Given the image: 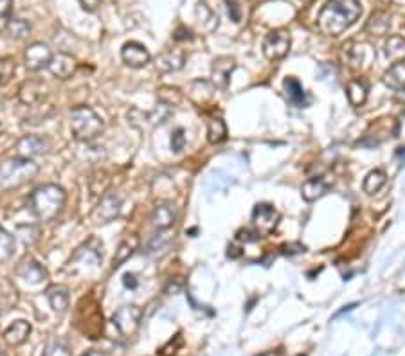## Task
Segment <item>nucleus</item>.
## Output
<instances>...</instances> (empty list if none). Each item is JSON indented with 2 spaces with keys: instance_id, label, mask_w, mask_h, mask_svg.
<instances>
[{
  "instance_id": "nucleus-6",
  "label": "nucleus",
  "mask_w": 405,
  "mask_h": 356,
  "mask_svg": "<svg viewBox=\"0 0 405 356\" xmlns=\"http://www.w3.org/2000/svg\"><path fill=\"white\" fill-rule=\"evenodd\" d=\"M252 221H254L256 232L260 236H269L279 223L278 209L270 203H258L252 211Z\"/></svg>"
},
{
  "instance_id": "nucleus-45",
  "label": "nucleus",
  "mask_w": 405,
  "mask_h": 356,
  "mask_svg": "<svg viewBox=\"0 0 405 356\" xmlns=\"http://www.w3.org/2000/svg\"><path fill=\"white\" fill-rule=\"evenodd\" d=\"M2 130H4V128H2V123H0V133H2Z\"/></svg>"
},
{
  "instance_id": "nucleus-31",
  "label": "nucleus",
  "mask_w": 405,
  "mask_h": 356,
  "mask_svg": "<svg viewBox=\"0 0 405 356\" xmlns=\"http://www.w3.org/2000/svg\"><path fill=\"white\" fill-rule=\"evenodd\" d=\"M15 72H17V65L11 58H4L0 60V87L8 85L13 79Z\"/></svg>"
},
{
  "instance_id": "nucleus-22",
  "label": "nucleus",
  "mask_w": 405,
  "mask_h": 356,
  "mask_svg": "<svg viewBox=\"0 0 405 356\" xmlns=\"http://www.w3.org/2000/svg\"><path fill=\"white\" fill-rule=\"evenodd\" d=\"M367 92L370 88L365 85L364 79H352L346 87V96H348V101L352 106H362L367 101Z\"/></svg>"
},
{
  "instance_id": "nucleus-12",
  "label": "nucleus",
  "mask_w": 405,
  "mask_h": 356,
  "mask_svg": "<svg viewBox=\"0 0 405 356\" xmlns=\"http://www.w3.org/2000/svg\"><path fill=\"white\" fill-rule=\"evenodd\" d=\"M234 67H236V63H234L233 58L229 56L216 58L215 62H213V85H215V88L225 90V88L229 87L231 74H233Z\"/></svg>"
},
{
  "instance_id": "nucleus-16",
  "label": "nucleus",
  "mask_w": 405,
  "mask_h": 356,
  "mask_svg": "<svg viewBox=\"0 0 405 356\" xmlns=\"http://www.w3.org/2000/svg\"><path fill=\"white\" fill-rule=\"evenodd\" d=\"M17 273L20 277H22L24 281L27 282H33V285H38V282L45 281L47 279V272H45V269L42 266L40 263H36V261L33 260H26L24 261L20 266H18Z\"/></svg>"
},
{
  "instance_id": "nucleus-2",
  "label": "nucleus",
  "mask_w": 405,
  "mask_h": 356,
  "mask_svg": "<svg viewBox=\"0 0 405 356\" xmlns=\"http://www.w3.org/2000/svg\"><path fill=\"white\" fill-rule=\"evenodd\" d=\"M65 205V191L60 185L47 184L33 191L29 207L33 214L42 221H51Z\"/></svg>"
},
{
  "instance_id": "nucleus-9",
  "label": "nucleus",
  "mask_w": 405,
  "mask_h": 356,
  "mask_svg": "<svg viewBox=\"0 0 405 356\" xmlns=\"http://www.w3.org/2000/svg\"><path fill=\"white\" fill-rule=\"evenodd\" d=\"M51 144L45 137L40 135H26L22 137L20 141L17 142L15 150H17V155L20 158H33L38 157V155L47 153Z\"/></svg>"
},
{
  "instance_id": "nucleus-43",
  "label": "nucleus",
  "mask_w": 405,
  "mask_h": 356,
  "mask_svg": "<svg viewBox=\"0 0 405 356\" xmlns=\"http://www.w3.org/2000/svg\"><path fill=\"white\" fill-rule=\"evenodd\" d=\"M81 356H105L103 353H99V351H88V353H85V355H81Z\"/></svg>"
},
{
  "instance_id": "nucleus-40",
  "label": "nucleus",
  "mask_w": 405,
  "mask_h": 356,
  "mask_svg": "<svg viewBox=\"0 0 405 356\" xmlns=\"http://www.w3.org/2000/svg\"><path fill=\"white\" fill-rule=\"evenodd\" d=\"M80 2L87 11H96L99 4H101V0H80Z\"/></svg>"
},
{
  "instance_id": "nucleus-23",
  "label": "nucleus",
  "mask_w": 405,
  "mask_h": 356,
  "mask_svg": "<svg viewBox=\"0 0 405 356\" xmlns=\"http://www.w3.org/2000/svg\"><path fill=\"white\" fill-rule=\"evenodd\" d=\"M383 83L388 85L389 88L405 92V60L392 63L389 67V71L383 74Z\"/></svg>"
},
{
  "instance_id": "nucleus-11",
  "label": "nucleus",
  "mask_w": 405,
  "mask_h": 356,
  "mask_svg": "<svg viewBox=\"0 0 405 356\" xmlns=\"http://www.w3.org/2000/svg\"><path fill=\"white\" fill-rule=\"evenodd\" d=\"M101 257H103V243L99 241V239H96V237H90L87 243H83V245L76 251V254L72 255L71 263H76V261H81V263H87V264H92V266H97V264L101 263Z\"/></svg>"
},
{
  "instance_id": "nucleus-42",
  "label": "nucleus",
  "mask_w": 405,
  "mask_h": 356,
  "mask_svg": "<svg viewBox=\"0 0 405 356\" xmlns=\"http://www.w3.org/2000/svg\"><path fill=\"white\" fill-rule=\"evenodd\" d=\"M133 279H135V277L130 276V273H126V276H124V285H126L128 288H135L137 282L133 281Z\"/></svg>"
},
{
  "instance_id": "nucleus-38",
  "label": "nucleus",
  "mask_w": 405,
  "mask_h": 356,
  "mask_svg": "<svg viewBox=\"0 0 405 356\" xmlns=\"http://www.w3.org/2000/svg\"><path fill=\"white\" fill-rule=\"evenodd\" d=\"M9 24H11V33H13V36H17V38H22L24 35L27 33V29H29V26H27L24 20H15V22H11L9 20Z\"/></svg>"
},
{
  "instance_id": "nucleus-8",
  "label": "nucleus",
  "mask_w": 405,
  "mask_h": 356,
  "mask_svg": "<svg viewBox=\"0 0 405 356\" xmlns=\"http://www.w3.org/2000/svg\"><path fill=\"white\" fill-rule=\"evenodd\" d=\"M141 316H142L141 308H137V306L132 304V306H123V308L117 310L114 319H112V322H114L115 330L119 331L123 337H130V334L135 333L137 328H139Z\"/></svg>"
},
{
  "instance_id": "nucleus-4",
  "label": "nucleus",
  "mask_w": 405,
  "mask_h": 356,
  "mask_svg": "<svg viewBox=\"0 0 405 356\" xmlns=\"http://www.w3.org/2000/svg\"><path fill=\"white\" fill-rule=\"evenodd\" d=\"M103 119L88 106H76L71 112V130L78 141H92L103 132Z\"/></svg>"
},
{
  "instance_id": "nucleus-5",
  "label": "nucleus",
  "mask_w": 405,
  "mask_h": 356,
  "mask_svg": "<svg viewBox=\"0 0 405 356\" xmlns=\"http://www.w3.org/2000/svg\"><path fill=\"white\" fill-rule=\"evenodd\" d=\"M290 35L285 29H276L269 33L263 40V54L270 62H279L290 51Z\"/></svg>"
},
{
  "instance_id": "nucleus-18",
  "label": "nucleus",
  "mask_w": 405,
  "mask_h": 356,
  "mask_svg": "<svg viewBox=\"0 0 405 356\" xmlns=\"http://www.w3.org/2000/svg\"><path fill=\"white\" fill-rule=\"evenodd\" d=\"M47 300L51 304L53 312H56L58 315H62L69 308V288L62 285L51 286L47 290Z\"/></svg>"
},
{
  "instance_id": "nucleus-25",
  "label": "nucleus",
  "mask_w": 405,
  "mask_h": 356,
  "mask_svg": "<svg viewBox=\"0 0 405 356\" xmlns=\"http://www.w3.org/2000/svg\"><path fill=\"white\" fill-rule=\"evenodd\" d=\"M388 184V175L382 171V169H373V171L367 173V176L364 178V193L365 194H377L383 185Z\"/></svg>"
},
{
  "instance_id": "nucleus-20",
  "label": "nucleus",
  "mask_w": 405,
  "mask_h": 356,
  "mask_svg": "<svg viewBox=\"0 0 405 356\" xmlns=\"http://www.w3.org/2000/svg\"><path fill=\"white\" fill-rule=\"evenodd\" d=\"M326 191H328V184H326L324 178H308L301 185V196H303L304 202H317L319 198L324 196Z\"/></svg>"
},
{
  "instance_id": "nucleus-37",
  "label": "nucleus",
  "mask_w": 405,
  "mask_h": 356,
  "mask_svg": "<svg viewBox=\"0 0 405 356\" xmlns=\"http://www.w3.org/2000/svg\"><path fill=\"white\" fill-rule=\"evenodd\" d=\"M306 251V246L301 245V243H286V245L281 246V252L285 255H295V254H303Z\"/></svg>"
},
{
  "instance_id": "nucleus-19",
  "label": "nucleus",
  "mask_w": 405,
  "mask_h": 356,
  "mask_svg": "<svg viewBox=\"0 0 405 356\" xmlns=\"http://www.w3.org/2000/svg\"><path fill=\"white\" fill-rule=\"evenodd\" d=\"M31 333V324L27 321H15L13 324L9 325L8 330L4 331V340L9 346H20L27 340Z\"/></svg>"
},
{
  "instance_id": "nucleus-46",
  "label": "nucleus",
  "mask_w": 405,
  "mask_h": 356,
  "mask_svg": "<svg viewBox=\"0 0 405 356\" xmlns=\"http://www.w3.org/2000/svg\"><path fill=\"white\" fill-rule=\"evenodd\" d=\"M0 356H6V353H2V351H0Z\"/></svg>"
},
{
  "instance_id": "nucleus-3",
  "label": "nucleus",
  "mask_w": 405,
  "mask_h": 356,
  "mask_svg": "<svg viewBox=\"0 0 405 356\" xmlns=\"http://www.w3.org/2000/svg\"><path fill=\"white\" fill-rule=\"evenodd\" d=\"M38 173V164H35L31 158H8L0 164V185L4 187H17L31 178Z\"/></svg>"
},
{
  "instance_id": "nucleus-21",
  "label": "nucleus",
  "mask_w": 405,
  "mask_h": 356,
  "mask_svg": "<svg viewBox=\"0 0 405 356\" xmlns=\"http://www.w3.org/2000/svg\"><path fill=\"white\" fill-rule=\"evenodd\" d=\"M185 56L182 51H166L157 60V69L163 72H175L181 71L184 67Z\"/></svg>"
},
{
  "instance_id": "nucleus-28",
  "label": "nucleus",
  "mask_w": 405,
  "mask_h": 356,
  "mask_svg": "<svg viewBox=\"0 0 405 356\" xmlns=\"http://www.w3.org/2000/svg\"><path fill=\"white\" fill-rule=\"evenodd\" d=\"M44 96H45L44 85L36 83V81H29V83H26L20 88V99H22V103H26V105H35V103L40 101Z\"/></svg>"
},
{
  "instance_id": "nucleus-13",
  "label": "nucleus",
  "mask_w": 405,
  "mask_h": 356,
  "mask_svg": "<svg viewBox=\"0 0 405 356\" xmlns=\"http://www.w3.org/2000/svg\"><path fill=\"white\" fill-rule=\"evenodd\" d=\"M51 58H53V53H51V49L47 45L33 44L26 51V65L29 71H40V69L49 65Z\"/></svg>"
},
{
  "instance_id": "nucleus-24",
  "label": "nucleus",
  "mask_w": 405,
  "mask_h": 356,
  "mask_svg": "<svg viewBox=\"0 0 405 356\" xmlns=\"http://www.w3.org/2000/svg\"><path fill=\"white\" fill-rule=\"evenodd\" d=\"M383 53L389 62L397 63L405 60V40L402 36H391L383 45Z\"/></svg>"
},
{
  "instance_id": "nucleus-39",
  "label": "nucleus",
  "mask_w": 405,
  "mask_h": 356,
  "mask_svg": "<svg viewBox=\"0 0 405 356\" xmlns=\"http://www.w3.org/2000/svg\"><path fill=\"white\" fill-rule=\"evenodd\" d=\"M260 237L261 236L258 232H256V230H240L238 236H236V239H238V241L252 243V241H258Z\"/></svg>"
},
{
  "instance_id": "nucleus-34",
  "label": "nucleus",
  "mask_w": 405,
  "mask_h": 356,
  "mask_svg": "<svg viewBox=\"0 0 405 356\" xmlns=\"http://www.w3.org/2000/svg\"><path fill=\"white\" fill-rule=\"evenodd\" d=\"M11 4L13 0H0V31H4L11 20Z\"/></svg>"
},
{
  "instance_id": "nucleus-14",
  "label": "nucleus",
  "mask_w": 405,
  "mask_h": 356,
  "mask_svg": "<svg viewBox=\"0 0 405 356\" xmlns=\"http://www.w3.org/2000/svg\"><path fill=\"white\" fill-rule=\"evenodd\" d=\"M176 220V207L172 202H164L157 205L151 212V227L155 230H167Z\"/></svg>"
},
{
  "instance_id": "nucleus-35",
  "label": "nucleus",
  "mask_w": 405,
  "mask_h": 356,
  "mask_svg": "<svg viewBox=\"0 0 405 356\" xmlns=\"http://www.w3.org/2000/svg\"><path fill=\"white\" fill-rule=\"evenodd\" d=\"M170 243H172V237H164V234H159V236L155 237L154 241L150 243V246H148V254H159V248H163V252L167 251V246H170Z\"/></svg>"
},
{
  "instance_id": "nucleus-29",
  "label": "nucleus",
  "mask_w": 405,
  "mask_h": 356,
  "mask_svg": "<svg viewBox=\"0 0 405 356\" xmlns=\"http://www.w3.org/2000/svg\"><path fill=\"white\" fill-rule=\"evenodd\" d=\"M389 26H391V18L386 13H377L370 18V22L365 26V31L371 33L373 36H383L388 33Z\"/></svg>"
},
{
  "instance_id": "nucleus-30",
  "label": "nucleus",
  "mask_w": 405,
  "mask_h": 356,
  "mask_svg": "<svg viewBox=\"0 0 405 356\" xmlns=\"http://www.w3.org/2000/svg\"><path fill=\"white\" fill-rule=\"evenodd\" d=\"M15 248H17V243H15L13 236L0 227V263L8 261L15 254Z\"/></svg>"
},
{
  "instance_id": "nucleus-33",
  "label": "nucleus",
  "mask_w": 405,
  "mask_h": 356,
  "mask_svg": "<svg viewBox=\"0 0 405 356\" xmlns=\"http://www.w3.org/2000/svg\"><path fill=\"white\" fill-rule=\"evenodd\" d=\"M44 356H71V351H69V346L63 340L54 339L47 344Z\"/></svg>"
},
{
  "instance_id": "nucleus-44",
  "label": "nucleus",
  "mask_w": 405,
  "mask_h": 356,
  "mask_svg": "<svg viewBox=\"0 0 405 356\" xmlns=\"http://www.w3.org/2000/svg\"><path fill=\"white\" fill-rule=\"evenodd\" d=\"M2 105H4V101H2V97H0V108H2Z\"/></svg>"
},
{
  "instance_id": "nucleus-15",
  "label": "nucleus",
  "mask_w": 405,
  "mask_h": 356,
  "mask_svg": "<svg viewBox=\"0 0 405 356\" xmlns=\"http://www.w3.org/2000/svg\"><path fill=\"white\" fill-rule=\"evenodd\" d=\"M49 72L58 79H69L76 71V60L65 53L53 54L47 65Z\"/></svg>"
},
{
  "instance_id": "nucleus-17",
  "label": "nucleus",
  "mask_w": 405,
  "mask_h": 356,
  "mask_svg": "<svg viewBox=\"0 0 405 356\" xmlns=\"http://www.w3.org/2000/svg\"><path fill=\"white\" fill-rule=\"evenodd\" d=\"M137 248H139V237L137 236L124 237L123 241L119 243V246H117V251H115L114 260H112V266H114V269H119L121 264L126 263V261L135 254Z\"/></svg>"
},
{
  "instance_id": "nucleus-27",
  "label": "nucleus",
  "mask_w": 405,
  "mask_h": 356,
  "mask_svg": "<svg viewBox=\"0 0 405 356\" xmlns=\"http://www.w3.org/2000/svg\"><path fill=\"white\" fill-rule=\"evenodd\" d=\"M283 87H285V92L286 96H288V99H290L294 105L297 106L306 105V94H304L303 87H301V83L297 79L286 78L285 81H283Z\"/></svg>"
},
{
  "instance_id": "nucleus-10",
  "label": "nucleus",
  "mask_w": 405,
  "mask_h": 356,
  "mask_svg": "<svg viewBox=\"0 0 405 356\" xmlns=\"http://www.w3.org/2000/svg\"><path fill=\"white\" fill-rule=\"evenodd\" d=\"M121 58L132 69H141V67L148 65L151 60L148 49L139 44V42H128V44H124L123 51H121Z\"/></svg>"
},
{
  "instance_id": "nucleus-41",
  "label": "nucleus",
  "mask_w": 405,
  "mask_h": 356,
  "mask_svg": "<svg viewBox=\"0 0 405 356\" xmlns=\"http://www.w3.org/2000/svg\"><path fill=\"white\" fill-rule=\"evenodd\" d=\"M227 6H229V17L233 18L234 22H238V20H240L238 4H236V2H227Z\"/></svg>"
},
{
  "instance_id": "nucleus-26",
  "label": "nucleus",
  "mask_w": 405,
  "mask_h": 356,
  "mask_svg": "<svg viewBox=\"0 0 405 356\" xmlns=\"http://www.w3.org/2000/svg\"><path fill=\"white\" fill-rule=\"evenodd\" d=\"M227 139V126L220 117L209 119L207 123V141L211 144H220Z\"/></svg>"
},
{
  "instance_id": "nucleus-36",
  "label": "nucleus",
  "mask_w": 405,
  "mask_h": 356,
  "mask_svg": "<svg viewBox=\"0 0 405 356\" xmlns=\"http://www.w3.org/2000/svg\"><path fill=\"white\" fill-rule=\"evenodd\" d=\"M184 146H185L184 130H182V128H176L172 135V150L175 151V153H181V151L184 150Z\"/></svg>"
},
{
  "instance_id": "nucleus-1",
  "label": "nucleus",
  "mask_w": 405,
  "mask_h": 356,
  "mask_svg": "<svg viewBox=\"0 0 405 356\" xmlns=\"http://www.w3.org/2000/svg\"><path fill=\"white\" fill-rule=\"evenodd\" d=\"M362 15L358 0H328L317 17L319 31L326 36H340Z\"/></svg>"
},
{
  "instance_id": "nucleus-7",
  "label": "nucleus",
  "mask_w": 405,
  "mask_h": 356,
  "mask_svg": "<svg viewBox=\"0 0 405 356\" xmlns=\"http://www.w3.org/2000/svg\"><path fill=\"white\" fill-rule=\"evenodd\" d=\"M121 205H123V200L117 194H105V196L99 200L96 207H94L92 214H90V220L94 225H106L114 221L121 212Z\"/></svg>"
},
{
  "instance_id": "nucleus-32",
  "label": "nucleus",
  "mask_w": 405,
  "mask_h": 356,
  "mask_svg": "<svg viewBox=\"0 0 405 356\" xmlns=\"http://www.w3.org/2000/svg\"><path fill=\"white\" fill-rule=\"evenodd\" d=\"M159 99L164 106H175L182 101L181 92L173 87H163L159 90Z\"/></svg>"
}]
</instances>
